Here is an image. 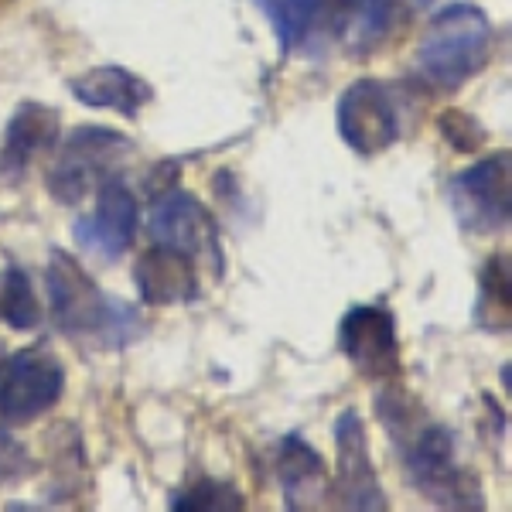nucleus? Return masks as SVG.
Wrapping results in <instances>:
<instances>
[{
	"label": "nucleus",
	"mask_w": 512,
	"mask_h": 512,
	"mask_svg": "<svg viewBox=\"0 0 512 512\" xmlns=\"http://www.w3.org/2000/svg\"><path fill=\"white\" fill-rule=\"evenodd\" d=\"M376 414L393 441L407 482L441 509H485V492L475 472L458 465L454 434L434 420L410 393L386 386L376 396Z\"/></svg>",
	"instance_id": "nucleus-1"
},
{
	"label": "nucleus",
	"mask_w": 512,
	"mask_h": 512,
	"mask_svg": "<svg viewBox=\"0 0 512 512\" xmlns=\"http://www.w3.org/2000/svg\"><path fill=\"white\" fill-rule=\"evenodd\" d=\"M45 291L55 328L72 342L96 349H127L144 335V321L130 304L106 294L86 267L65 250H52L45 267Z\"/></svg>",
	"instance_id": "nucleus-2"
},
{
	"label": "nucleus",
	"mask_w": 512,
	"mask_h": 512,
	"mask_svg": "<svg viewBox=\"0 0 512 512\" xmlns=\"http://www.w3.org/2000/svg\"><path fill=\"white\" fill-rule=\"evenodd\" d=\"M495 55L492 21L478 4L454 0L427 24V35L414 55L417 79L434 93H458Z\"/></svg>",
	"instance_id": "nucleus-3"
},
{
	"label": "nucleus",
	"mask_w": 512,
	"mask_h": 512,
	"mask_svg": "<svg viewBox=\"0 0 512 512\" xmlns=\"http://www.w3.org/2000/svg\"><path fill=\"white\" fill-rule=\"evenodd\" d=\"M134 154V140L113 127H76L59 144V158L48 168L45 185L55 202L76 205L117 171Z\"/></svg>",
	"instance_id": "nucleus-4"
},
{
	"label": "nucleus",
	"mask_w": 512,
	"mask_h": 512,
	"mask_svg": "<svg viewBox=\"0 0 512 512\" xmlns=\"http://www.w3.org/2000/svg\"><path fill=\"white\" fill-rule=\"evenodd\" d=\"M65 393V369L45 345L0 355V424L21 427L55 410Z\"/></svg>",
	"instance_id": "nucleus-5"
},
{
	"label": "nucleus",
	"mask_w": 512,
	"mask_h": 512,
	"mask_svg": "<svg viewBox=\"0 0 512 512\" xmlns=\"http://www.w3.org/2000/svg\"><path fill=\"white\" fill-rule=\"evenodd\" d=\"M454 219L472 236L506 233L512 219V154L499 151L458 171L448 185Z\"/></svg>",
	"instance_id": "nucleus-6"
},
{
	"label": "nucleus",
	"mask_w": 512,
	"mask_h": 512,
	"mask_svg": "<svg viewBox=\"0 0 512 512\" xmlns=\"http://www.w3.org/2000/svg\"><path fill=\"white\" fill-rule=\"evenodd\" d=\"M147 236H151V243L192 256L195 263H209L212 277H222V270H226L219 222L198 198L181 192V188H168L154 202L151 219H147Z\"/></svg>",
	"instance_id": "nucleus-7"
},
{
	"label": "nucleus",
	"mask_w": 512,
	"mask_h": 512,
	"mask_svg": "<svg viewBox=\"0 0 512 512\" xmlns=\"http://www.w3.org/2000/svg\"><path fill=\"white\" fill-rule=\"evenodd\" d=\"M338 134L359 158H376L400 140V106L386 82L355 79L338 99Z\"/></svg>",
	"instance_id": "nucleus-8"
},
{
	"label": "nucleus",
	"mask_w": 512,
	"mask_h": 512,
	"mask_svg": "<svg viewBox=\"0 0 512 512\" xmlns=\"http://www.w3.org/2000/svg\"><path fill=\"white\" fill-rule=\"evenodd\" d=\"M338 349L359 376L390 383L400 373V338L393 311L383 304H352L338 325Z\"/></svg>",
	"instance_id": "nucleus-9"
},
{
	"label": "nucleus",
	"mask_w": 512,
	"mask_h": 512,
	"mask_svg": "<svg viewBox=\"0 0 512 512\" xmlns=\"http://www.w3.org/2000/svg\"><path fill=\"white\" fill-rule=\"evenodd\" d=\"M137 229H140L137 195L130 192L127 181L117 175L96 188L93 212L76 222L72 236H76V246L82 253L96 256V260H103V263H113L134 246Z\"/></svg>",
	"instance_id": "nucleus-10"
},
{
	"label": "nucleus",
	"mask_w": 512,
	"mask_h": 512,
	"mask_svg": "<svg viewBox=\"0 0 512 512\" xmlns=\"http://www.w3.org/2000/svg\"><path fill=\"white\" fill-rule=\"evenodd\" d=\"M335 495L342 499L345 509L355 512H383L390 509L383 492V482L376 475L373 451H369L366 424L359 410H342L335 417Z\"/></svg>",
	"instance_id": "nucleus-11"
},
{
	"label": "nucleus",
	"mask_w": 512,
	"mask_h": 512,
	"mask_svg": "<svg viewBox=\"0 0 512 512\" xmlns=\"http://www.w3.org/2000/svg\"><path fill=\"white\" fill-rule=\"evenodd\" d=\"M274 465H277V482H280V495H284L287 509L304 512V509L325 506V499L332 495L325 458H321L301 434L280 437L277 451H274Z\"/></svg>",
	"instance_id": "nucleus-12"
},
{
	"label": "nucleus",
	"mask_w": 512,
	"mask_h": 512,
	"mask_svg": "<svg viewBox=\"0 0 512 512\" xmlns=\"http://www.w3.org/2000/svg\"><path fill=\"white\" fill-rule=\"evenodd\" d=\"M137 294L151 308H171V304H192L198 297V263L192 256L154 243L134 263Z\"/></svg>",
	"instance_id": "nucleus-13"
},
{
	"label": "nucleus",
	"mask_w": 512,
	"mask_h": 512,
	"mask_svg": "<svg viewBox=\"0 0 512 512\" xmlns=\"http://www.w3.org/2000/svg\"><path fill=\"white\" fill-rule=\"evenodd\" d=\"M69 93L89 110H113L127 120H137V113L154 99V89L137 72L123 65H93L69 79Z\"/></svg>",
	"instance_id": "nucleus-14"
},
{
	"label": "nucleus",
	"mask_w": 512,
	"mask_h": 512,
	"mask_svg": "<svg viewBox=\"0 0 512 512\" xmlns=\"http://www.w3.org/2000/svg\"><path fill=\"white\" fill-rule=\"evenodd\" d=\"M59 140V113L45 103H21L11 113L4 127V144H0V178L14 181L28 171V164L38 158L41 151Z\"/></svg>",
	"instance_id": "nucleus-15"
},
{
	"label": "nucleus",
	"mask_w": 512,
	"mask_h": 512,
	"mask_svg": "<svg viewBox=\"0 0 512 512\" xmlns=\"http://www.w3.org/2000/svg\"><path fill=\"white\" fill-rule=\"evenodd\" d=\"M253 7L267 18L284 59L301 52L318 24L335 14V0H253Z\"/></svg>",
	"instance_id": "nucleus-16"
},
{
	"label": "nucleus",
	"mask_w": 512,
	"mask_h": 512,
	"mask_svg": "<svg viewBox=\"0 0 512 512\" xmlns=\"http://www.w3.org/2000/svg\"><path fill=\"white\" fill-rule=\"evenodd\" d=\"M475 325L482 332L506 335L512 321V274H509V253L489 256V263L478 274V297H475Z\"/></svg>",
	"instance_id": "nucleus-17"
},
{
	"label": "nucleus",
	"mask_w": 512,
	"mask_h": 512,
	"mask_svg": "<svg viewBox=\"0 0 512 512\" xmlns=\"http://www.w3.org/2000/svg\"><path fill=\"white\" fill-rule=\"evenodd\" d=\"M393 11L396 0H335V14H342L355 52H369L390 35Z\"/></svg>",
	"instance_id": "nucleus-18"
},
{
	"label": "nucleus",
	"mask_w": 512,
	"mask_h": 512,
	"mask_svg": "<svg viewBox=\"0 0 512 512\" xmlns=\"http://www.w3.org/2000/svg\"><path fill=\"white\" fill-rule=\"evenodd\" d=\"M0 321L14 332H35L41 325V304L35 284L18 263H7L0 270Z\"/></svg>",
	"instance_id": "nucleus-19"
},
{
	"label": "nucleus",
	"mask_w": 512,
	"mask_h": 512,
	"mask_svg": "<svg viewBox=\"0 0 512 512\" xmlns=\"http://www.w3.org/2000/svg\"><path fill=\"white\" fill-rule=\"evenodd\" d=\"M168 509L175 512H239L246 509L243 492L233 489L229 482H219V478L202 475L198 482H192L188 489H178L168 499Z\"/></svg>",
	"instance_id": "nucleus-20"
},
{
	"label": "nucleus",
	"mask_w": 512,
	"mask_h": 512,
	"mask_svg": "<svg viewBox=\"0 0 512 512\" xmlns=\"http://www.w3.org/2000/svg\"><path fill=\"white\" fill-rule=\"evenodd\" d=\"M437 130H441V137L461 154H472L489 140V130L478 123V117L461 113V110H444L441 117H437Z\"/></svg>",
	"instance_id": "nucleus-21"
},
{
	"label": "nucleus",
	"mask_w": 512,
	"mask_h": 512,
	"mask_svg": "<svg viewBox=\"0 0 512 512\" xmlns=\"http://www.w3.org/2000/svg\"><path fill=\"white\" fill-rule=\"evenodd\" d=\"M28 472H31V454L24 451L21 441H14V437L7 434L4 424H0V485L21 482Z\"/></svg>",
	"instance_id": "nucleus-22"
},
{
	"label": "nucleus",
	"mask_w": 512,
	"mask_h": 512,
	"mask_svg": "<svg viewBox=\"0 0 512 512\" xmlns=\"http://www.w3.org/2000/svg\"><path fill=\"white\" fill-rule=\"evenodd\" d=\"M417 7H434V0H414Z\"/></svg>",
	"instance_id": "nucleus-23"
}]
</instances>
